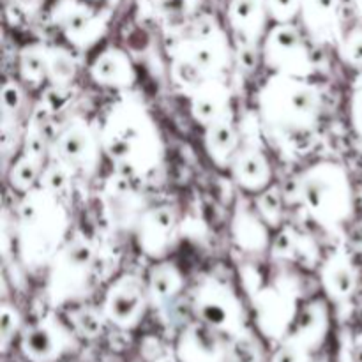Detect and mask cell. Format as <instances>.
I'll return each mask as SVG.
<instances>
[{
  "label": "cell",
  "instance_id": "obj_37",
  "mask_svg": "<svg viewBox=\"0 0 362 362\" xmlns=\"http://www.w3.org/2000/svg\"><path fill=\"white\" fill-rule=\"evenodd\" d=\"M269 362H313V352L293 339L285 338L278 343V349Z\"/></svg>",
  "mask_w": 362,
  "mask_h": 362
},
{
  "label": "cell",
  "instance_id": "obj_17",
  "mask_svg": "<svg viewBox=\"0 0 362 362\" xmlns=\"http://www.w3.org/2000/svg\"><path fill=\"white\" fill-rule=\"evenodd\" d=\"M228 170L232 173L233 182L246 193L257 194L271 186V161L257 141L243 138V145L237 151Z\"/></svg>",
  "mask_w": 362,
  "mask_h": 362
},
{
  "label": "cell",
  "instance_id": "obj_2",
  "mask_svg": "<svg viewBox=\"0 0 362 362\" xmlns=\"http://www.w3.org/2000/svg\"><path fill=\"white\" fill-rule=\"evenodd\" d=\"M103 154L117 172L140 179L154 172L163 161L165 145L154 119L140 101L122 98L110 108L101 129Z\"/></svg>",
  "mask_w": 362,
  "mask_h": 362
},
{
  "label": "cell",
  "instance_id": "obj_35",
  "mask_svg": "<svg viewBox=\"0 0 362 362\" xmlns=\"http://www.w3.org/2000/svg\"><path fill=\"white\" fill-rule=\"evenodd\" d=\"M23 331V318H21L20 310L14 304L2 300L0 304V350L2 354L9 352L14 338Z\"/></svg>",
  "mask_w": 362,
  "mask_h": 362
},
{
  "label": "cell",
  "instance_id": "obj_14",
  "mask_svg": "<svg viewBox=\"0 0 362 362\" xmlns=\"http://www.w3.org/2000/svg\"><path fill=\"white\" fill-rule=\"evenodd\" d=\"M103 214L115 232H134L141 214L147 211L145 197L133 186V179L115 172L101 191Z\"/></svg>",
  "mask_w": 362,
  "mask_h": 362
},
{
  "label": "cell",
  "instance_id": "obj_10",
  "mask_svg": "<svg viewBox=\"0 0 362 362\" xmlns=\"http://www.w3.org/2000/svg\"><path fill=\"white\" fill-rule=\"evenodd\" d=\"M255 311V324L258 332L269 341L279 343L290 334L299 313V297L296 286L288 281L262 286L251 296Z\"/></svg>",
  "mask_w": 362,
  "mask_h": 362
},
{
  "label": "cell",
  "instance_id": "obj_3",
  "mask_svg": "<svg viewBox=\"0 0 362 362\" xmlns=\"http://www.w3.org/2000/svg\"><path fill=\"white\" fill-rule=\"evenodd\" d=\"M69 212L62 198L42 187L21 194L14 218L18 257L27 271L48 269L49 262L69 237Z\"/></svg>",
  "mask_w": 362,
  "mask_h": 362
},
{
  "label": "cell",
  "instance_id": "obj_7",
  "mask_svg": "<svg viewBox=\"0 0 362 362\" xmlns=\"http://www.w3.org/2000/svg\"><path fill=\"white\" fill-rule=\"evenodd\" d=\"M191 308L197 320L221 332L226 338H232L246 329L243 303L235 290L221 279H202L193 292Z\"/></svg>",
  "mask_w": 362,
  "mask_h": 362
},
{
  "label": "cell",
  "instance_id": "obj_24",
  "mask_svg": "<svg viewBox=\"0 0 362 362\" xmlns=\"http://www.w3.org/2000/svg\"><path fill=\"white\" fill-rule=\"evenodd\" d=\"M267 0H230L228 23L243 45L257 46L267 27Z\"/></svg>",
  "mask_w": 362,
  "mask_h": 362
},
{
  "label": "cell",
  "instance_id": "obj_33",
  "mask_svg": "<svg viewBox=\"0 0 362 362\" xmlns=\"http://www.w3.org/2000/svg\"><path fill=\"white\" fill-rule=\"evenodd\" d=\"M255 209L264 219L265 225L276 230L283 223V194L278 186H269L255 197Z\"/></svg>",
  "mask_w": 362,
  "mask_h": 362
},
{
  "label": "cell",
  "instance_id": "obj_28",
  "mask_svg": "<svg viewBox=\"0 0 362 362\" xmlns=\"http://www.w3.org/2000/svg\"><path fill=\"white\" fill-rule=\"evenodd\" d=\"M45 166L46 163L42 158H35V156L21 152L20 158L11 165L9 172H7V182H9L11 189L25 194L37 187Z\"/></svg>",
  "mask_w": 362,
  "mask_h": 362
},
{
  "label": "cell",
  "instance_id": "obj_30",
  "mask_svg": "<svg viewBox=\"0 0 362 362\" xmlns=\"http://www.w3.org/2000/svg\"><path fill=\"white\" fill-rule=\"evenodd\" d=\"M69 325L74 329L78 338L95 339L105 332L106 320L101 306H92V304H81V306L73 308L67 313Z\"/></svg>",
  "mask_w": 362,
  "mask_h": 362
},
{
  "label": "cell",
  "instance_id": "obj_20",
  "mask_svg": "<svg viewBox=\"0 0 362 362\" xmlns=\"http://www.w3.org/2000/svg\"><path fill=\"white\" fill-rule=\"evenodd\" d=\"M329 329H331V317H329L327 303L324 299H315L300 308L292 331L286 338L300 343L315 354L327 339Z\"/></svg>",
  "mask_w": 362,
  "mask_h": 362
},
{
  "label": "cell",
  "instance_id": "obj_26",
  "mask_svg": "<svg viewBox=\"0 0 362 362\" xmlns=\"http://www.w3.org/2000/svg\"><path fill=\"white\" fill-rule=\"evenodd\" d=\"M184 276L180 269L170 260H156L147 276L151 306L165 308L180 296L184 290Z\"/></svg>",
  "mask_w": 362,
  "mask_h": 362
},
{
  "label": "cell",
  "instance_id": "obj_19",
  "mask_svg": "<svg viewBox=\"0 0 362 362\" xmlns=\"http://www.w3.org/2000/svg\"><path fill=\"white\" fill-rule=\"evenodd\" d=\"M189 112L204 127L232 112V92L223 78H211L191 92Z\"/></svg>",
  "mask_w": 362,
  "mask_h": 362
},
{
  "label": "cell",
  "instance_id": "obj_23",
  "mask_svg": "<svg viewBox=\"0 0 362 362\" xmlns=\"http://www.w3.org/2000/svg\"><path fill=\"white\" fill-rule=\"evenodd\" d=\"M243 145V133L237 127L233 112L205 126L204 147L218 168H230L237 151Z\"/></svg>",
  "mask_w": 362,
  "mask_h": 362
},
{
  "label": "cell",
  "instance_id": "obj_16",
  "mask_svg": "<svg viewBox=\"0 0 362 362\" xmlns=\"http://www.w3.org/2000/svg\"><path fill=\"white\" fill-rule=\"evenodd\" d=\"M175 359L177 362H228V338L194 320L177 338Z\"/></svg>",
  "mask_w": 362,
  "mask_h": 362
},
{
  "label": "cell",
  "instance_id": "obj_32",
  "mask_svg": "<svg viewBox=\"0 0 362 362\" xmlns=\"http://www.w3.org/2000/svg\"><path fill=\"white\" fill-rule=\"evenodd\" d=\"M25 103V92L21 85L14 80L4 81L0 92V110H2V134H9L14 131V124L18 122L21 108Z\"/></svg>",
  "mask_w": 362,
  "mask_h": 362
},
{
  "label": "cell",
  "instance_id": "obj_29",
  "mask_svg": "<svg viewBox=\"0 0 362 362\" xmlns=\"http://www.w3.org/2000/svg\"><path fill=\"white\" fill-rule=\"evenodd\" d=\"M46 52L48 46L41 42H32L20 49L18 59V73L20 80L32 88H37L46 81Z\"/></svg>",
  "mask_w": 362,
  "mask_h": 362
},
{
  "label": "cell",
  "instance_id": "obj_40",
  "mask_svg": "<svg viewBox=\"0 0 362 362\" xmlns=\"http://www.w3.org/2000/svg\"><path fill=\"white\" fill-rule=\"evenodd\" d=\"M350 122L354 131L362 138V88H357L350 101Z\"/></svg>",
  "mask_w": 362,
  "mask_h": 362
},
{
  "label": "cell",
  "instance_id": "obj_34",
  "mask_svg": "<svg viewBox=\"0 0 362 362\" xmlns=\"http://www.w3.org/2000/svg\"><path fill=\"white\" fill-rule=\"evenodd\" d=\"M73 175L74 173L71 172L67 166H64L62 163L57 161V159L49 158V161L46 163L45 170H42L41 179H39V187L49 191V193L55 194V197L62 198L64 194L69 191Z\"/></svg>",
  "mask_w": 362,
  "mask_h": 362
},
{
  "label": "cell",
  "instance_id": "obj_15",
  "mask_svg": "<svg viewBox=\"0 0 362 362\" xmlns=\"http://www.w3.org/2000/svg\"><path fill=\"white\" fill-rule=\"evenodd\" d=\"M179 230V216L173 205L161 204L156 207H147L141 214L134 235L138 247L145 257L152 260H163L173 246Z\"/></svg>",
  "mask_w": 362,
  "mask_h": 362
},
{
  "label": "cell",
  "instance_id": "obj_5",
  "mask_svg": "<svg viewBox=\"0 0 362 362\" xmlns=\"http://www.w3.org/2000/svg\"><path fill=\"white\" fill-rule=\"evenodd\" d=\"M230 45L212 18H200L172 52V78L187 94L211 78H221L230 64Z\"/></svg>",
  "mask_w": 362,
  "mask_h": 362
},
{
  "label": "cell",
  "instance_id": "obj_36",
  "mask_svg": "<svg viewBox=\"0 0 362 362\" xmlns=\"http://www.w3.org/2000/svg\"><path fill=\"white\" fill-rule=\"evenodd\" d=\"M338 53L343 62L362 69V28H354L339 39Z\"/></svg>",
  "mask_w": 362,
  "mask_h": 362
},
{
  "label": "cell",
  "instance_id": "obj_22",
  "mask_svg": "<svg viewBox=\"0 0 362 362\" xmlns=\"http://www.w3.org/2000/svg\"><path fill=\"white\" fill-rule=\"evenodd\" d=\"M269 226L247 202L239 200L232 218V239L244 253L260 255L271 247Z\"/></svg>",
  "mask_w": 362,
  "mask_h": 362
},
{
  "label": "cell",
  "instance_id": "obj_8",
  "mask_svg": "<svg viewBox=\"0 0 362 362\" xmlns=\"http://www.w3.org/2000/svg\"><path fill=\"white\" fill-rule=\"evenodd\" d=\"M103 156L101 134L83 117H73L52 140L49 158L57 159L74 175L92 177Z\"/></svg>",
  "mask_w": 362,
  "mask_h": 362
},
{
  "label": "cell",
  "instance_id": "obj_4",
  "mask_svg": "<svg viewBox=\"0 0 362 362\" xmlns=\"http://www.w3.org/2000/svg\"><path fill=\"white\" fill-rule=\"evenodd\" d=\"M297 200L311 219L327 232L345 225L354 212L349 173L336 161H317L296 179Z\"/></svg>",
  "mask_w": 362,
  "mask_h": 362
},
{
  "label": "cell",
  "instance_id": "obj_1",
  "mask_svg": "<svg viewBox=\"0 0 362 362\" xmlns=\"http://www.w3.org/2000/svg\"><path fill=\"white\" fill-rule=\"evenodd\" d=\"M322 101V90L308 78L272 74L258 90V119L281 147H299L317 133Z\"/></svg>",
  "mask_w": 362,
  "mask_h": 362
},
{
  "label": "cell",
  "instance_id": "obj_21",
  "mask_svg": "<svg viewBox=\"0 0 362 362\" xmlns=\"http://www.w3.org/2000/svg\"><path fill=\"white\" fill-rule=\"evenodd\" d=\"M318 276L325 296L334 303H345L356 293L357 271L345 250L332 251L322 262Z\"/></svg>",
  "mask_w": 362,
  "mask_h": 362
},
{
  "label": "cell",
  "instance_id": "obj_25",
  "mask_svg": "<svg viewBox=\"0 0 362 362\" xmlns=\"http://www.w3.org/2000/svg\"><path fill=\"white\" fill-rule=\"evenodd\" d=\"M299 14L313 41L331 42L338 34V0H300Z\"/></svg>",
  "mask_w": 362,
  "mask_h": 362
},
{
  "label": "cell",
  "instance_id": "obj_41",
  "mask_svg": "<svg viewBox=\"0 0 362 362\" xmlns=\"http://www.w3.org/2000/svg\"><path fill=\"white\" fill-rule=\"evenodd\" d=\"M42 4H45V0H13V6L20 13L27 14V16H32V14L37 13Z\"/></svg>",
  "mask_w": 362,
  "mask_h": 362
},
{
  "label": "cell",
  "instance_id": "obj_42",
  "mask_svg": "<svg viewBox=\"0 0 362 362\" xmlns=\"http://www.w3.org/2000/svg\"><path fill=\"white\" fill-rule=\"evenodd\" d=\"M356 4H357V9H359V13L362 14V0H356Z\"/></svg>",
  "mask_w": 362,
  "mask_h": 362
},
{
  "label": "cell",
  "instance_id": "obj_9",
  "mask_svg": "<svg viewBox=\"0 0 362 362\" xmlns=\"http://www.w3.org/2000/svg\"><path fill=\"white\" fill-rule=\"evenodd\" d=\"M262 60L272 74L310 78L315 71L313 57L303 32L290 23H276L265 34Z\"/></svg>",
  "mask_w": 362,
  "mask_h": 362
},
{
  "label": "cell",
  "instance_id": "obj_11",
  "mask_svg": "<svg viewBox=\"0 0 362 362\" xmlns=\"http://www.w3.org/2000/svg\"><path fill=\"white\" fill-rule=\"evenodd\" d=\"M76 346L74 329L55 313L25 325L20 334V352L28 362H60Z\"/></svg>",
  "mask_w": 362,
  "mask_h": 362
},
{
  "label": "cell",
  "instance_id": "obj_27",
  "mask_svg": "<svg viewBox=\"0 0 362 362\" xmlns=\"http://www.w3.org/2000/svg\"><path fill=\"white\" fill-rule=\"evenodd\" d=\"M78 74L76 57L62 46H48L46 52V81L52 87L67 88Z\"/></svg>",
  "mask_w": 362,
  "mask_h": 362
},
{
  "label": "cell",
  "instance_id": "obj_6",
  "mask_svg": "<svg viewBox=\"0 0 362 362\" xmlns=\"http://www.w3.org/2000/svg\"><path fill=\"white\" fill-rule=\"evenodd\" d=\"M98 251L85 235L69 237L48 265L46 299L52 308L76 304L90 293L94 285Z\"/></svg>",
  "mask_w": 362,
  "mask_h": 362
},
{
  "label": "cell",
  "instance_id": "obj_18",
  "mask_svg": "<svg viewBox=\"0 0 362 362\" xmlns=\"http://www.w3.org/2000/svg\"><path fill=\"white\" fill-rule=\"evenodd\" d=\"M92 81L99 87L127 90L136 81V69L131 57L117 46H108L103 49L88 67Z\"/></svg>",
  "mask_w": 362,
  "mask_h": 362
},
{
  "label": "cell",
  "instance_id": "obj_31",
  "mask_svg": "<svg viewBox=\"0 0 362 362\" xmlns=\"http://www.w3.org/2000/svg\"><path fill=\"white\" fill-rule=\"evenodd\" d=\"M228 362H269L260 336L246 327L228 338Z\"/></svg>",
  "mask_w": 362,
  "mask_h": 362
},
{
  "label": "cell",
  "instance_id": "obj_12",
  "mask_svg": "<svg viewBox=\"0 0 362 362\" xmlns=\"http://www.w3.org/2000/svg\"><path fill=\"white\" fill-rule=\"evenodd\" d=\"M151 306L147 279L134 272H124L106 288L103 297V313L108 324L120 331H133L144 320Z\"/></svg>",
  "mask_w": 362,
  "mask_h": 362
},
{
  "label": "cell",
  "instance_id": "obj_13",
  "mask_svg": "<svg viewBox=\"0 0 362 362\" xmlns=\"http://www.w3.org/2000/svg\"><path fill=\"white\" fill-rule=\"evenodd\" d=\"M49 16L64 37L78 49L94 46L108 28V14L95 13L81 0H57Z\"/></svg>",
  "mask_w": 362,
  "mask_h": 362
},
{
  "label": "cell",
  "instance_id": "obj_38",
  "mask_svg": "<svg viewBox=\"0 0 362 362\" xmlns=\"http://www.w3.org/2000/svg\"><path fill=\"white\" fill-rule=\"evenodd\" d=\"M267 9L276 23H290L300 13V0H267Z\"/></svg>",
  "mask_w": 362,
  "mask_h": 362
},
{
  "label": "cell",
  "instance_id": "obj_39",
  "mask_svg": "<svg viewBox=\"0 0 362 362\" xmlns=\"http://www.w3.org/2000/svg\"><path fill=\"white\" fill-rule=\"evenodd\" d=\"M297 235L292 230H283L274 243L271 244V253L276 258H296V247H297Z\"/></svg>",
  "mask_w": 362,
  "mask_h": 362
}]
</instances>
